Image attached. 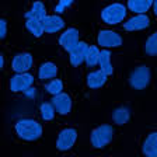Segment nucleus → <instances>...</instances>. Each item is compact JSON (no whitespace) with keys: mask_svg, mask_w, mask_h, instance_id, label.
Returning <instances> with one entry per match:
<instances>
[{"mask_svg":"<svg viewBox=\"0 0 157 157\" xmlns=\"http://www.w3.org/2000/svg\"><path fill=\"white\" fill-rule=\"evenodd\" d=\"M14 131L18 135L20 139L27 142L38 140L42 136V126L38 121L31 119V118H24L16 122L14 125Z\"/></svg>","mask_w":157,"mask_h":157,"instance_id":"obj_1","label":"nucleus"},{"mask_svg":"<svg viewBox=\"0 0 157 157\" xmlns=\"http://www.w3.org/2000/svg\"><path fill=\"white\" fill-rule=\"evenodd\" d=\"M126 7L121 3H112L109 6L104 7L101 11V18L108 25H117L122 23L126 17Z\"/></svg>","mask_w":157,"mask_h":157,"instance_id":"obj_2","label":"nucleus"},{"mask_svg":"<svg viewBox=\"0 0 157 157\" xmlns=\"http://www.w3.org/2000/svg\"><path fill=\"white\" fill-rule=\"evenodd\" d=\"M114 137V128L111 125H100L91 132V144L95 149H104Z\"/></svg>","mask_w":157,"mask_h":157,"instance_id":"obj_3","label":"nucleus"},{"mask_svg":"<svg viewBox=\"0 0 157 157\" xmlns=\"http://www.w3.org/2000/svg\"><path fill=\"white\" fill-rule=\"evenodd\" d=\"M77 129L76 128H65L59 132L58 140H56V147L60 151H67L75 146L76 140H77Z\"/></svg>","mask_w":157,"mask_h":157,"instance_id":"obj_4","label":"nucleus"},{"mask_svg":"<svg viewBox=\"0 0 157 157\" xmlns=\"http://www.w3.org/2000/svg\"><path fill=\"white\" fill-rule=\"evenodd\" d=\"M129 83L136 90L146 88L150 83V69L147 66H139L135 70H132L131 76H129Z\"/></svg>","mask_w":157,"mask_h":157,"instance_id":"obj_5","label":"nucleus"},{"mask_svg":"<svg viewBox=\"0 0 157 157\" xmlns=\"http://www.w3.org/2000/svg\"><path fill=\"white\" fill-rule=\"evenodd\" d=\"M97 42H98V45L105 49L118 48V46L122 45V38L117 31H112V29H101V31L98 33Z\"/></svg>","mask_w":157,"mask_h":157,"instance_id":"obj_6","label":"nucleus"},{"mask_svg":"<svg viewBox=\"0 0 157 157\" xmlns=\"http://www.w3.org/2000/svg\"><path fill=\"white\" fill-rule=\"evenodd\" d=\"M34 83V76L29 75L28 72L24 73H17L14 77H11L10 80V88L14 93H20V91H27Z\"/></svg>","mask_w":157,"mask_h":157,"instance_id":"obj_7","label":"nucleus"},{"mask_svg":"<svg viewBox=\"0 0 157 157\" xmlns=\"http://www.w3.org/2000/svg\"><path fill=\"white\" fill-rule=\"evenodd\" d=\"M33 55L28 52H21L17 53L13 59V63H11V67H13L14 72L17 73H24L28 72L29 69L33 67Z\"/></svg>","mask_w":157,"mask_h":157,"instance_id":"obj_8","label":"nucleus"},{"mask_svg":"<svg viewBox=\"0 0 157 157\" xmlns=\"http://www.w3.org/2000/svg\"><path fill=\"white\" fill-rule=\"evenodd\" d=\"M52 105L56 112H59L60 115H66L72 109V98L69 94L59 93L52 97Z\"/></svg>","mask_w":157,"mask_h":157,"instance_id":"obj_9","label":"nucleus"},{"mask_svg":"<svg viewBox=\"0 0 157 157\" xmlns=\"http://www.w3.org/2000/svg\"><path fill=\"white\" fill-rule=\"evenodd\" d=\"M88 44L86 41H78L70 51H69V58H70V63L73 66H78L84 62L86 59V52H87Z\"/></svg>","mask_w":157,"mask_h":157,"instance_id":"obj_10","label":"nucleus"},{"mask_svg":"<svg viewBox=\"0 0 157 157\" xmlns=\"http://www.w3.org/2000/svg\"><path fill=\"white\" fill-rule=\"evenodd\" d=\"M149 25H150V18L146 14H135L124 24V28L126 31H140Z\"/></svg>","mask_w":157,"mask_h":157,"instance_id":"obj_11","label":"nucleus"},{"mask_svg":"<svg viewBox=\"0 0 157 157\" xmlns=\"http://www.w3.org/2000/svg\"><path fill=\"white\" fill-rule=\"evenodd\" d=\"M80 41V34H78V29L76 28H67L66 31H63L62 35L59 36V44L62 45L63 49L66 51H70L76 44Z\"/></svg>","mask_w":157,"mask_h":157,"instance_id":"obj_12","label":"nucleus"},{"mask_svg":"<svg viewBox=\"0 0 157 157\" xmlns=\"http://www.w3.org/2000/svg\"><path fill=\"white\" fill-rule=\"evenodd\" d=\"M42 25H44V33L48 34H53L58 33L60 29L65 27V20L62 18L60 16H46L45 18L42 20Z\"/></svg>","mask_w":157,"mask_h":157,"instance_id":"obj_13","label":"nucleus"},{"mask_svg":"<svg viewBox=\"0 0 157 157\" xmlns=\"http://www.w3.org/2000/svg\"><path fill=\"white\" fill-rule=\"evenodd\" d=\"M142 153L149 157H154L157 154V132L153 131L147 135V137L143 140Z\"/></svg>","mask_w":157,"mask_h":157,"instance_id":"obj_14","label":"nucleus"},{"mask_svg":"<svg viewBox=\"0 0 157 157\" xmlns=\"http://www.w3.org/2000/svg\"><path fill=\"white\" fill-rule=\"evenodd\" d=\"M97 65L100 66V70L104 72L107 76L112 75L114 72V67H112V63H111V53L108 49H101L100 51V55H98V62Z\"/></svg>","mask_w":157,"mask_h":157,"instance_id":"obj_15","label":"nucleus"},{"mask_svg":"<svg viewBox=\"0 0 157 157\" xmlns=\"http://www.w3.org/2000/svg\"><path fill=\"white\" fill-rule=\"evenodd\" d=\"M154 0H128V9L135 14H146Z\"/></svg>","mask_w":157,"mask_h":157,"instance_id":"obj_16","label":"nucleus"},{"mask_svg":"<svg viewBox=\"0 0 157 157\" xmlns=\"http://www.w3.org/2000/svg\"><path fill=\"white\" fill-rule=\"evenodd\" d=\"M107 77L104 72L101 70H95V72H91L87 75V86L90 88H100L107 83Z\"/></svg>","mask_w":157,"mask_h":157,"instance_id":"obj_17","label":"nucleus"},{"mask_svg":"<svg viewBox=\"0 0 157 157\" xmlns=\"http://www.w3.org/2000/svg\"><path fill=\"white\" fill-rule=\"evenodd\" d=\"M25 27L29 33L33 34L36 38H41L44 35V25H42V20L33 18V17H25Z\"/></svg>","mask_w":157,"mask_h":157,"instance_id":"obj_18","label":"nucleus"},{"mask_svg":"<svg viewBox=\"0 0 157 157\" xmlns=\"http://www.w3.org/2000/svg\"><path fill=\"white\" fill-rule=\"evenodd\" d=\"M58 75V66L55 65L53 62H45L41 65L38 70V76L41 80H46V78H52L56 77Z\"/></svg>","mask_w":157,"mask_h":157,"instance_id":"obj_19","label":"nucleus"},{"mask_svg":"<svg viewBox=\"0 0 157 157\" xmlns=\"http://www.w3.org/2000/svg\"><path fill=\"white\" fill-rule=\"evenodd\" d=\"M25 17H33V18H38V20H44L46 17V7L42 2H35L33 3L29 11H27Z\"/></svg>","mask_w":157,"mask_h":157,"instance_id":"obj_20","label":"nucleus"},{"mask_svg":"<svg viewBox=\"0 0 157 157\" xmlns=\"http://www.w3.org/2000/svg\"><path fill=\"white\" fill-rule=\"evenodd\" d=\"M98 55H100V49H98V46H95V45L90 46L88 45L87 52H86V59H84L86 63H87L90 67H91V66H95L97 62H98Z\"/></svg>","mask_w":157,"mask_h":157,"instance_id":"obj_21","label":"nucleus"},{"mask_svg":"<svg viewBox=\"0 0 157 157\" xmlns=\"http://www.w3.org/2000/svg\"><path fill=\"white\" fill-rule=\"evenodd\" d=\"M129 117H131L129 109H128L126 107H119V108H117L114 112V122L118 125H124L128 122Z\"/></svg>","mask_w":157,"mask_h":157,"instance_id":"obj_22","label":"nucleus"},{"mask_svg":"<svg viewBox=\"0 0 157 157\" xmlns=\"http://www.w3.org/2000/svg\"><path fill=\"white\" fill-rule=\"evenodd\" d=\"M39 112H41V117L45 119V121H51L55 118V108H53L52 102H44L41 104V108H39Z\"/></svg>","mask_w":157,"mask_h":157,"instance_id":"obj_23","label":"nucleus"},{"mask_svg":"<svg viewBox=\"0 0 157 157\" xmlns=\"http://www.w3.org/2000/svg\"><path fill=\"white\" fill-rule=\"evenodd\" d=\"M62 90H63V83H62V80H59V78H53V80H51V82L46 84V91L52 95L62 93Z\"/></svg>","mask_w":157,"mask_h":157,"instance_id":"obj_24","label":"nucleus"},{"mask_svg":"<svg viewBox=\"0 0 157 157\" xmlns=\"http://www.w3.org/2000/svg\"><path fill=\"white\" fill-rule=\"evenodd\" d=\"M144 51H146L149 55H156L157 53V34L156 33H153L149 38H147Z\"/></svg>","mask_w":157,"mask_h":157,"instance_id":"obj_25","label":"nucleus"},{"mask_svg":"<svg viewBox=\"0 0 157 157\" xmlns=\"http://www.w3.org/2000/svg\"><path fill=\"white\" fill-rule=\"evenodd\" d=\"M7 34V23L4 18H0V39H3Z\"/></svg>","mask_w":157,"mask_h":157,"instance_id":"obj_26","label":"nucleus"},{"mask_svg":"<svg viewBox=\"0 0 157 157\" xmlns=\"http://www.w3.org/2000/svg\"><path fill=\"white\" fill-rule=\"evenodd\" d=\"M3 65H4V59H3V55L0 53V69L3 67Z\"/></svg>","mask_w":157,"mask_h":157,"instance_id":"obj_27","label":"nucleus"}]
</instances>
